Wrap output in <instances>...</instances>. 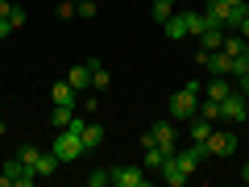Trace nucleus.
<instances>
[{
  "label": "nucleus",
  "instance_id": "nucleus-33",
  "mask_svg": "<svg viewBox=\"0 0 249 187\" xmlns=\"http://www.w3.org/2000/svg\"><path fill=\"white\" fill-rule=\"evenodd\" d=\"M241 183H249V162H245V170H241Z\"/></svg>",
  "mask_w": 249,
  "mask_h": 187
},
{
  "label": "nucleus",
  "instance_id": "nucleus-31",
  "mask_svg": "<svg viewBox=\"0 0 249 187\" xmlns=\"http://www.w3.org/2000/svg\"><path fill=\"white\" fill-rule=\"evenodd\" d=\"M13 9H17L13 0H0V17H13Z\"/></svg>",
  "mask_w": 249,
  "mask_h": 187
},
{
  "label": "nucleus",
  "instance_id": "nucleus-30",
  "mask_svg": "<svg viewBox=\"0 0 249 187\" xmlns=\"http://www.w3.org/2000/svg\"><path fill=\"white\" fill-rule=\"evenodd\" d=\"M9 21H13V29H21V25H25V9H21V4H17V9H13V17H9Z\"/></svg>",
  "mask_w": 249,
  "mask_h": 187
},
{
  "label": "nucleus",
  "instance_id": "nucleus-12",
  "mask_svg": "<svg viewBox=\"0 0 249 187\" xmlns=\"http://www.w3.org/2000/svg\"><path fill=\"white\" fill-rule=\"evenodd\" d=\"M67 83H71L75 92H88L91 88V67H88V62H75L71 71H67Z\"/></svg>",
  "mask_w": 249,
  "mask_h": 187
},
{
  "label": "nucleus",
  "instance_id": "nucleus-34",
  "mask_svg": "<svg viewBox=\"0 0 249 187\" xmlns=\"http://www.w3.org/2000/svg\"><path fill=\"white\" fill-rule=\"evenodd\" d=\"M224 4H249V0H224Z\"/></svg>",
  "mask_w": 249,
  "mask_h": 187
},
{
  "label": "nucleus",
  "instance_id": "nucleus-13",
  "mask_svg": "<svg viewBox=\"0 0 249 187\" xmlns=\"http://www.w3.org/2000/svg\"><path fill=\"white\" fill-rule=\"evenodd\" d=\"M204 21L208 25H229V4H224V0H208V9H204Z\"/></svg>",
  "mask_w": 249,
  "mask_h": 187
},
{
  "label": "nucleus",
  "instance_id": "nucleus-9",
  "mask_svg": "<svg viewBox=\"0 0 249 187\" xmlns=\"http://www.w3.org/2000/svg\"><path fill=\"white\" fill-rule=\"evenodd\" d=\"M175 158H178V167H183L187 175H191V170H196L199 162L208 158V146H204V142H191L187 150H175Z\"/></svg>",
  "mask_w": 249,
  "mask_h": 187
},
{
  "label": "nucleus",
  "instance_id": "nucleus-20",
  "mask_svg": "<svg viewBox=\"0 0 249 187\" xmlns=\"http://www.w3.org/2000/svg\"><path fill=\"white\" fill-rule=\"evenodd\" d=\"M71 116H75V108H71V104H54L50 125H54V129H67V125H71Z\"/></svg>",
  "mask_w": 249,
  "mask_h": 187
},
{
  "label": "nucleus",
  "instance_id": "nucleus-35",
  "mask_svg": "<svg viewBox=\"0 0 249 187\" xmlns=\"http://www.w3.org/2000/svg\"><path fill=\"white\" fill-rule=\"evenodd\" d=\"M0 137H4V121H0Z\"/></svg>",
  "mask_w": 249,
  "mask_h": 187
},
{
  "label": "nucleus",
  "instance_id": "nucleus-6",
  "mask_svg": "<svg viewBox=\"0 0 249 187\" xmlns=\"http://www.w3.org/2000/svg\"><path fill=\"white\" fill-rule=\"evenodd\" d=\"M237 142L241 137L232 133V129H212V133H208V154H216V158H232V154H237Z\"/></svg>",
  "mask_w": 249,
  "mask_h": 187
},
{
  "label": "nucleus",
  "instance_id": "nucleus-27",
  "mask_svg": "<svg viewBox=\"0 0 249 187\" xmlns=\"http://www.w3.org/2000/svg\"><path fill=\"white\" fill-rule=\"evenodd\" d=\"M75 13H79V17H88V21H91V17H96L100 9H96V0H79V4H75Z\"/></svg>",
  "mask_w": 249,
  "mask_h": 187
},
{
  "label": "nucleus",
  "instance_id": "nucleus-22",
  "mask_svg": "<svg viewBox=\"0 0 249 187\" xmlns=\"http://www.w3.org/2000/svg\"><path fill=\"white\" fill-rule=\"evenodd\" d=\"M170 17H175V0H154V21H158V25H166Z\"/></svg>",
  "mask_w": 249,
  "mask_h": 187
},
{
  "label": "nucleus",
  "instance_id": "nucleus-18",
  "mask_svg": "<svg viewBox=\"0 0 249 187\" xmlns=\"http://www.w3.org/2000/svg\"><path fill=\"white\" fill-rule=\"evenodd\" d=\"M212 129H216V121H208V116H191V142H208Z\"/></svg>",
  "mask_w": 249,
  "mask_h": 187
},
{
  "label": "nucleus",
  "instance_id": "nucleus-25",
  "mask_svg": "<svg viewBox=\"0 0 249 187\" xmlns=\"http://www.w3.org/2000/svg\"><path fill=\"white\" fill-rule=\"evenodd\" d=\"M196 116H208V121H220V100H204Z\"/></svg>",
  "mask_w": 249,
  "mask_h": 187
},
{
  "label": "nucleus",
  "instance_id": "nucleus-3",
  "mask_svg": "<svg viewBox=\"0 0 249 187\" xmlns=\"http://www.w3.org/2000/svg\"><path fill=\"white\" fill-rule=\"evenodd\" d=\"M54 158L58 162H79L83 158V137H79V129H58V142H54Z\"/></svg>",
  "mask_w": 249,
  "mask_h": 187
},
{
  "label": "nucleus",
  "instance_id": "nucleus-1",
  "mask_svg": "<svg viewBox=\"0 0 249 187\" xmlns=\"http://www.w3.org/2000/svg\"><path fill=\"white\" fill-rule=\"evenodd\" d=\"M204 25H208V21H204V13L175 9V17H170L162 29H166V37H199V34H204Z\"/></svg>",
  "mask_w": 249,
  "mask_h": 187
},
{
  "label": "nucleus",
  "instance_id": "nucleus-21",
  "mask_svg": "<svg viewBox=\"0 0 249 187\" xmlns=\"http://www.w3.org/2000/svg\"><path fill=\"white\" fill-rule=\"evenodd\" d=\"M232 92V83H229V75H216L212 83H208V100H224Z\"/></svg>",
  "mask_w": 249,
  "mask_h": 187
},
{
  "label": "nucleus",
  "instance_id": "nucleus-32",
  "mask_svg": "<svg viewBox=\"0 0 249 187\" xmlns=\"http://www.w3.org/2000/svg\"><path fill=\"white\" fill-rule=\"evenodd\" d=\"M9 34H13V21H9V17H0V37H9Z\"/></svg>",
  "mask_w": 249,
  "mask_h": 187
},
{
  "label": "nucleus",
  "instance_id": "nucleus-26",
  "mask_svg": "<svg viewBox=\"0 0 249 187\" xmlns=\"http://www.w3.org/2000/svg\"><path fill=\"white\" fill-rule=\"evenodd\" d=\"M37 154H42L37 146H21V150H17V162H25V167H34V162H37Z\"/></svg>",
  "mask_w": 249,
  "mask_h": 187
},
{
  "label": "nucleus",
  "instance_id": "nucleus-28",
  "mask_svg": "<svg viewBox=\"0 0 249 187\" xmlns=\"http://www.w3.org/2000/svg\"><path fill=\"white\" fill-rule=\"evenodd\" d=\"M112 179H108V170H91L88 175V187H108Z\"/></svg>",
  "mask_w": 249,
  "mask_h": 187
},
{
  "label": "nucleus",
  "instance_id": "nucleus-29",
  "mask_svg": "<svg viewBox=\"0 0 249 187\" xmlns=\"http://www.w3.org/2000/svg\"><path fill=\"white\" fill-rule=\"evenodd\" d=\"M54 13H58V17L67 21V17H75V4H71V0H62V4H58V9H54Z\"/></svg>",
  "mask_w": 249,
  "mask_h": 187
},
{
  "label": "nucleus",
  "instance_id": "nucleus-2",
  "mask_svg": "<svg viewBox=\"0 0 249 187\" xmlns=\"http://www.w3.org/2000/svg\"><path fill=\"white\" fill-rule=\"evenodd\" d=\"M170 121H191V116H196L199 112V88H196V83H187V88H178L175 92V96H170Z\"/></svg>",
  "mask_w": 249,
  "mask_h": 187
},
{
  "label": "nucleus",
  "instance_id": "nucleus-5",
  "mask_svg": "<svg viewBox=\"0 0 249 187\" xmlns=\"http://www.w3.org/2000/svg\"><path fill=\"white\" fill-rule=\"evenodd\" d=\"M220 121H229V125L249 121V96L245 92H229V96L220 100Z\"/></svg>",
  "mask_w": 249,
  "mask_h": 187
},
{
  "label": "nucleus",
  "instance_id": "nucleus-23",
  "mask_svg": "<svg viewBox=\"0 0 249 187\" xmlns=\"http://www.w3.org/2000/svg\"><path fill=\"white\" fill-rule=\"evenodd\" d=\"M108 83H112V75L104 71V62H100V67H91V92H108Z\"/></svg>",
  "mask_w": 249,
  "mask_h": 187
},
{
  "label": "nucleus",
  "instance_id": "nucleus-7",
  "mask_svg": "<svg viewBox=\"0 0 249 187\" xmlns=\"http://www.w3.org/2000/svg\"><path fill=\"white\" fill-rule=\"evenodd\" d=\"M108 179H112V187H145V183H150L145 167H112Z\"/></svg>",
  "mask_w": 249,
  "mask_h": 187
},
{
  "label": "nucleus",
  "instance_id": "nucleus-14",
  "mask_svg": "<svg viewBox=\"0 0 249 187\" xmlns=\"http://www.w3.org/2000/svg\"><path fill=\"white\" fill-rule=\"evenodd\" d=\"M224 34H229V29H220V25H204V34H199V50H220Z\"/></svg>",
  "mask_w": 249,
  "mask_h": 187
},
{
  "label": "nucleus",
  "instance_id": "nucleus-11",
  "mask_svg": "<svg viewBox=\"0 0 249 187\" xmlns=\"http://www.w3.org/2000/svg\"><path fill=\"white\" fill-rule=\"evenodd\" d=\"M150 133H154V142H158L166 154H175V121H170V116H166V121H158Z\"/></svg>",
  "mask_w": 249,
  "mask_h": 187
},
{
  "label": "nucleus",
  "instance_id": "nucleus-10",
  "mask_svg": "<svg viewBox=\"0 0 249 187\" xmlns=\"http://www.w3.org/2000/svg\"><path fill=\"white\" fill-rule=\"evenodd\" d=\"M158 175H162V179H166V183H170V187H183V183H187V179H191V175H187V170H183V167H178V158H175V154H170V158H166V162H162V167H158Z\"/></svg>",
  "mask_w": 249,
  "mask_h": 187
},
{
  "label": "nucleus",
  "instance_id": "nucleus-24",
  "mask_svg": "<svg viewBox=\"0 0 249 187\" xmlns=\"http://www.w3.org/2000/svg\"><path fill=\"white\" fill-rule=\"evenodd\" d=\"M245 17H249V4H229V25H224V29H237Z\"/></svg>",
  "mask_w": 249,
  "mask_h": 187
},
{
  "label": "nucleus",
  "instance_id": "nucleus-15",
  "mask_svg": "<svg viewBox=\"0 0 249 187\" xmlns=\"http://www.w3.org/2000/svg\"><path fill=\"white\" fill-rule=\"evenodd\" d=\"M50 100H54V104H71V108H75V100H79V92H75V88H71L67 79H58V83L50 88Z\"/></svg>",
  "mask_w": 249,
  "mask_h": 187
},
{
  "label": "nucleus",
  "instance_id": "nucleus-19",
  "mask_svg": "<svg viewBox=\"0 0 249 187\" xmlns=\"http://www.w3.org/2000/svg\"><path fill=\"white\" fill-rule=\"evenodd\" d=\"M34 170H37V179H50L54 170H58V158H54V150H50V154H37Z\"/></svg>",
  "mask_w": 249,
  "mask_h": 187
},
{
  "label": "nucleus",
  "instance_id": "nucleus-16",
  "mask_svg": "<svg viewBox=\"0 0 249 187\" xmlns=\"http://www.w3.org/2000/svg\"><path fill=\"white\" fill-rule=\"evenodd\" d=\"M79 137H83V150H96V146L104 142V125H100V121H88Z\"/></svg>",
  "mask_w": 249,
  "mask_h": 187
},
{
  "label": "nucleus",
  "instance_id": "nucleus-8",
  "mask_svg": "<svg viewBox=\"0 0 249 187\" xmlns=\"http://www.w3.org/2000/svg\"><path fill=\"white\" fill-rule=\"evenodd\" d=\"M199 62L212 75H232V54H224V50H199Z\"/></svg>",
  "mask_w": 249,
  "mask_h": 187
},
{
  "label": "nucleus",
  "instance_id": "nucleus-4",
  "mask_svg": "<svg viewBox=\"0 0 249 187\" xmlns=\"http://www.w3.org/2000/svg\"><path fill=\"white\" fill-rule=\"evenodd\" d=\"M37 183V170L25 167V162H4V170H0V187H34Z\"/></svg>",
  "mask_w": 249,
  "mask_h": 187
},
{
  "label": "nucleus",
  "instance_id": "nucleus-17",
  "mask_svg": "<svg viewBox=\"0 0 249 187\" xmlns=\"http://www.w3.org/2000/svg\"><path fill=\"white\" fill-rule=\"evenodd\" d=\"M166 158H170V154L162 150L158 142H150V146H145V158H142V167H145V170H158V167H162Z\"/></svg>",
  "mask_w": 249,
  "mask_h": 187
}]
</instances>
